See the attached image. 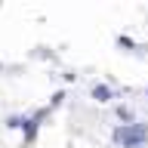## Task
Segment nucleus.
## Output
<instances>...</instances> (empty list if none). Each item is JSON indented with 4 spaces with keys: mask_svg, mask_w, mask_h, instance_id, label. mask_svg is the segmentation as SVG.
I'll use <instances>...</instances> for the list:
<instances>
[{
    "mask_svg": "<svg viewBox=\"0 0 148 148\" xmlns=\"http://www.w3.org/2000/svg\"><path fill=\"white\" fill-rule=\"evenodd\" d=\"M117 142H123V145H136L139 139H145V130L142 127H123V130H117Z\"/></svg>",
    "mask_w": 148,
    "mask_h": 148,
    "instance_id": "1",
    "label": "nucleus"
}]
</instances>
